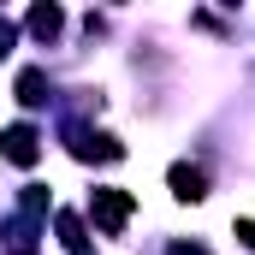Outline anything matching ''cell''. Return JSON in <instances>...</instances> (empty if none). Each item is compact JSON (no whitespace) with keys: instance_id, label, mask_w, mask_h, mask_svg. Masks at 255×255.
Masks as SVG:
<instances>
[{"instance_id":"3957f363","label":"cell","mask_w":255,"mask_h":255,"mask_svg":"<svg viewBox=\"0 0 255 255\" xmlns=\"http://www.w3.org/2000/svg\"><path fill=\"white\" fill-rule=\"evenodd\" d=\"M71 148H77V160H119L125 154V142L95 136V130H83V125H71Z\"/></svg>"},{"instance_id":"7a4b0ae2","label":"cell","mask_w":255,"mask_h":255,"mask_svg":"<svg viewBox=\"0 0 255 255\" xmlns=\"http://www.w3.org/2000/svg\"><path fill=\"white\" fill-rule=\"evenodd\" d=\"M0 154L12 160V166H36L42 160V136L30 125H6V136H0Z\"/></svg>"},{"instance_id":"5b68a950","label":"cell","mask_w":255,"mask_h":255,"mask_svg":"<svg viewBox=\"0 0 255 255\" xmlns=\"http://www.w3.org/2000/svg\"><path fill=\"white\" fill-rule=\"evenodd\" d=\"M60 30H65V12H60V6H36V12H30V36H42V42H54Z\"/></svg>"},{"instance_id":"9c48e42d","label":"cell","mask_w":255,"mask_h":255,"mask_svg":"<svg viewBox=\"0 0 255 255\" xmlns=\"http://www.w3.org/2000/svg\"><path fill=\"white\" fill-rule=\"evenodd\" d=\"M238 238H244V250H255V220H238Z\"/></svg>"},{"instance_id":"30bf717a","label":"cell","mask_w":255,"mask_h":255,"mask_svg":"<svg viewBox=\"0 0 255 255\" xmlns=\"http://www.w3.org/2000/svg\"><path fill=\"white\" fill-rule=\"evenodd\" d=\"M166 255H208V250H202V244H172Z\"/></svg>"},{"instance_id":"6da1fadb","label":"cell","mask_w":255,"mask_h":255,"mask_svg":"<svg viewBox=\"0 0 255 255\" xmlns=\"http://www.w3.org/2000/svg\"><path fill=\"white\" fill-rule=\"evenodd\" d=\"M89 214H95L101 232H125V220H130V190H95V196H89Z\"/></svg>"},{"instance_id":"ba28073f","label":"cell","mask_w":255,"mask_h":255,"mask_svg":"<svg viewBox=\"0 0 255 255\" xmlns=\"http://www.w3.org/2000/svg\"><path fill=\"white\" fill-rule=\"evenodd\" d=\"M12 42H18V30H12V18H0V60L12 54Z\"/></svg>"},{"instance_id":"277c9868","label":"cell","mask_w":255,"mask_h":255,"mask_svg":"<svg viewBox=\"0 0 255 255\" xmlns=\"http://www.w3.org/2000/svg\"><path fill=\"white\" fill-rule=\"evenodd\" d=\"M166 184H172V196H178V202H202V196H208V172H202V166H190V160H178V166L166 172Z\"/></svg>"},{"instance_id":"8992f818","label":"cell","mask_w":255,"mask_h":255,"mask_svg":"<svg viewBox=\"0 0 255 255\" xmlns=\"http://www.w3.org/2000/svg\"><path fill=\"white\" fill-rule=\"evenodd\" d=\"M18 101H24V107H42V101H48V77H42L36 65L18 71Z\"/></svg>"},{"instance_id":"52a82bcc","label":"cell","mask_w":255,"mask_h":255,"mask_svg":"<svg viewBox=\"0 0 255 255\" xmlns=\"http://www.w3.org/2000/svg\"><path fill=\"white\" fill-rule=\"evenodd\" d=\"M60 238H65V250H71V255H95V250H89V238H83V220H77V214H60Z\"/></svg>"}]
</instances>
